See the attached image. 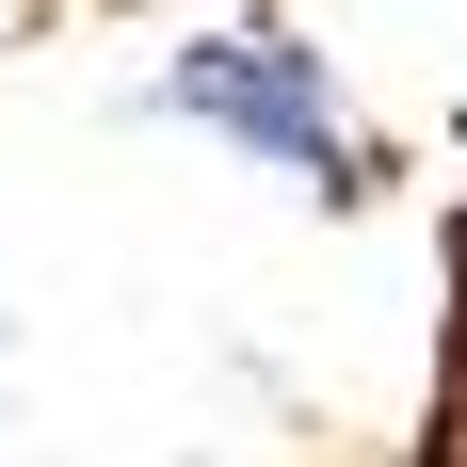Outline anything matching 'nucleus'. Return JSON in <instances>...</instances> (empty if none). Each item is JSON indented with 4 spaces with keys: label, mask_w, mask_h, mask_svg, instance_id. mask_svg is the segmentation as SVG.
<instances>
[{
    "label": "nucleus",
    "mask_w": 467,
    "mask_h": 467,
    "mask_svg": "<svg viewBox=\"0 0 467 467\" xmlns=\"http://www.w3.org/2000/svg\"><path fill=\"white\" fill-rule=\"evenodd\" d=\"M161 97H178L193 130H226V145H258V161H290V178H323V193H371V130L338 113L323 48H290V33H210V48H178Z\"/></svg>",
    "instance_id": "f257e3e1"
},
{
    "label": "nucleus",
    "mask_w": 467,
    "mask_h": 467,
    "mask_svg": "<svg viewBox=\"0 0 467 467\" xmlns=\"http://www.w3.org/2000/svg\"><path fill=\"white\" fill-rule=\"evenodd\" d=\"M420 467H467V226H451V338H435V435Z\"/></svg>",
    "instance_id": "f03ea898"
},
{
    "label": "nucleus",
    "mask_w": 467,
    "mask_h": 467,
    "mask_svg": "<svg viewBox=\"0 0 467 467\" xmlns=\"http://www.w3.org/2000/svg\"><path fill=\"white\" fill-rule=\"evenodd\" d=\"M0 16H16V0H0Z\"/></svg>",
    "instance_id": "7ed1b4c3"
}]
</instances>
